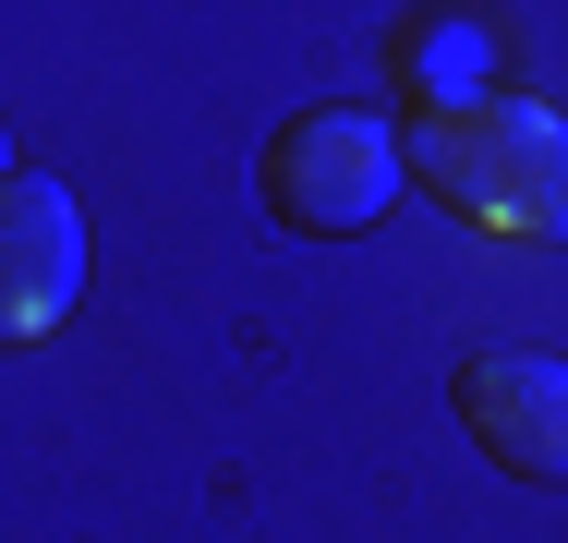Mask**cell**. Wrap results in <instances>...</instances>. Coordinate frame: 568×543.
Listing matches in <instances>:
<instances>
[{
	"instance_id": "obj_5",
	"label": "cell",
	"mask_w": 568,
	"mask_h": 543,
	"mask_svg": "<svg viewBox=\"0 0 568 543\" xmlns=\"http://www.w3.org/2000/svg\"><path fill=\"white\" fill-rule=\"evenodd\" d=\"M399 61H412V85L436 109H471L496 85V24H484V12H412V24H399Z\"/></svg>"
},
{
	"instance_id": "obj_2",
	"label": "cell",
	"mask_w": 568,
	"mask_h": 543,
	"mask_svg": "<svg viewBox=\"0 0 568 543\" xmlns=\"http://www.w3.org/2000/svg\"><path fill=\"white\" fill-rule=\"evenodd\" d=\"M399 182H412V157H399V133L375 109H303L266 145V206L291 229H375Z\"/></svg>"
},
{
	"instance_id": "obj_3",
	"label": "cell",
	"mask_w": 568,
	"mask_h": 543,
	"mask_svg": "<svg viewBox=\"0 0 568 543\" xmlns=\"http://www.w3.org/2000/svg\"><path fill=\"white\" fill-rule=\"evenodd\" d=\"M448 399H459V423H471V447L496 471L568 483V362H545V350H471Z\"/></svg>"
},
{
	"instance_id": "obj_4",
	"label": "cell",
	"mask_w": 568,
	"mask_h": 543,
	"mask_svg": "<svg viewBox=\"0 0 568 543\" xmlns=\"http://www.w3.org/2000/svg\"><path fill=\"white\" fill-rule=\"evenodd\" d=\"M85 290V217L61 182H0V350L49 338Z\"/></svg>"
},
{
	"instance_id": "obj_1",
	"label": "cell",
	"mask_w": 568,
	"mask_h": 543,
	"mask_svg": "<svg viewBox=\"0 0 568 543\" xmlns=\"http://www.w3.org/2000/svg\"><path fill=\"white\" fill-rule=\"evenodd\" d=\"M399 157H412L459 217H484V229H557L568 217V133L545 109H508V98L436 109L424 133H399Z\"/></svg>"
},
{
	"instance_id": "obj_6",
	"label": "cell",
	"mask_w": 568,
	"mask_h": 543,
	"mask_svg": "<svg viewBox=\"0 0 568 543\" xmlns=\"http://www.w3.org/2000/svg\"><path fill=\"white\" fill-rule=\"evenodd\" d=\"M0 157H12V133H0Z\"/></svg>"
}]
</instances>
